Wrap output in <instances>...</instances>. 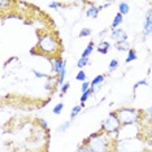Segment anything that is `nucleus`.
<instances>
[{
	"instance_id": "nucleus-1",
	"label": "nucleus",
	"mask_w": 152,
	"mask_h": 152,
	"mask_svg": "<svg viewBox=\"0 0 152 152\" xmlns=\"http://www.w3.org/2000/svg\"><path fill=\"white\" fill-rule=\"evenodd\" d=\"M87 147H90L94 152H117V147L113 139L109 137V134L94 133L83 142Z\"/></svg>"
},
{
	"instance_id": "nucleus-2",
	"label": "nucleus",
	"mask_w": 152,
	"mask_h": 152,
	"mask_svg": "<svg viewBox=\"0 0 152 152\" xmlns=\"http://www.w3.org/2000/svg\"><path fill=\"white\" fill-rule=\"evenodd\" d=\"M37 48L40 50V53L43 55H53L57 52L60 44H58L57 39H55L52 34H44L39 38V42L37 44Z\"/></svg>"
},
{
	"instance_id": "nucleus-3",
	"label": "nucleus",
	"mask_w": 152,
	"mask_h": 152,
	"mask_svg": "<svg viewBox=\"0 0 152 152\" xmlns=\"http://www.w3.org/2000/svg\"><path fill=\"white\" fill-rule=\"evenodd\" d=\"M117 116L121 121V126H127V125H134L138 124V121L140 118V113L139 110L134 109V108H121L118 110H116Z\"/></svg>"
},
{
	"instance_id": "nucleus-4",
	"label": "nucleus",
	"mask_w": 152,
	"mask_h": 152,
	"mask_svg": "<svg viewBox=\"0 0 152 152\" xmlns=\"http://www.w3.org/2000/svg\"><path fill=\"white\" fill-rule=\"evenodd\" d=\"M121 127V121L116 112H110L108 117L102 122V131L105 134H117Z\"/></svg>"
},
{
	"instance_id": "nucleus-5",
	"label": "nucleus",
	"mask_w": 152,
	"mask_h": 152,
	"mask_svg": "<svg viewBox=\"0 0 152 152\" xmlns=\"http://www.w3.org/2000/svg\"><path fill=\"white\" fill-rule=\"evenodd\" d=\"M143 34L144 37L152 35V8L148 9L146 13V18L143 22Z\"/></svg>"
},
{
	"instance_id": "nucleus-6",
	"label": "nucleus",
	"mask_w": 152,
	"mask_h": 152,
	"mask_svg": "<svg viewBox=\"0 0 152 152\" xmlns=\"http://www.w3.org/2000/svg\"><path fill=\"white\" fill-rule=\"evenodd\" d=\"M112 38L116 40V43L127 42V33L124 29H115L112 30Z\"/></svg>"
},
{
	"instance_id": "nucleus-7",
	"label": "nucleus",
	"mask_w": 152,
	"mask_h": 152,
	"mask_svg": "<svg viewBox=\"0 0 152 152\" xmlns=\"http://www.w3.org/2000/svg\"><path fill=\"white\" fill-rule=\"evenodd\" d=\"M51 63H52V72L55 74L60 75L61 69H63L65 61H63V58H61V57H55V58H52V61H51Z\"/></svg>"
},
{
	"instance_id": "nucleus-8",
	"label": "nucleus",
	"mask_w": 152,
	"mask_h": 152,
	"mask_svg": "<svg viewBox=\"0 0 152 152\" xmlns=\"http://www.w3.org/2000/svg\"><path fill=\"white\" fill-rule=\"evenodd\" d=\"M104 79L105 77L103 74H99V75H96V77L92 79L90 83H91V88H94V90H99L100 88V86L103 85V82H104Z\"/></svg>"
},
{
	"instance_id": "nucleus-9",
	"label": "nucleus",
	"mask_w": 152,
	"mask_h": 152,
	"mask_svg": "<svg viewBox=\"0 0 152 152\" xmlns=\"http://www.w3.org/2000/svg\"><path fill=\"white\" fill-rule=\"evenodd\" d=\"M100 11H102V8H98V7H95V5H91L87 11H86V16H87V17H92V18H96Z\"/></svg>"
},
{
	"instance_id": "nucleus-10",
	"label": "nucleus",
	"mask_w": 152,
	"mask_h": 152,
	"mask_svg": "<svg viewBox=\"0 0 152 152\" xmlns=\"http://www.w3.org/2000/svg\"><path fill=\"white\" fill-rule=\"evenodd\" d=\"M122 22H124V16L121 15V13H117V15L115 16V18H113L110 27H112L113 30H115V29H118V26H120Z\"/></svg>"
},
{
	"instance_id": "nucleus-11",
	"label": "nucleus",
	"mask_w": 152,
	"mask_h": 152,
	"mask_svg": "<svg viewBox=\"0 0 152 152\" xmlns=\"http://www.w3.org/2000/svg\"><path fill=\"white\" fill-rule=\"evenodd\" d=\"M110 48V44L108 42H102V43H99L98 44V47H96V51H98L99 53H103V55H105L107 52H108V50Z\"/></svg>"
},
{
	"instance_id": "nucleus-12",
	"label": "nucleus",
	"mask_w": 152,
	"mask_h": 152,
	"mask_svg": "<svg viewBox=\"0 0 152 152\" xmlns=\"http://www.w3.org/2000/svg\"><path fill=\"white\" fill-rule=\"evenodd\" d=\"M94 92H95V90L90 87L88 91H86V92H83V94L81 95V99H79V102H81V105H82V107L85 105V103L87 102V99H88V98H90V96H91L92 94H94Z\"/></svg>"
},
{
	"instance_id": "nucleus-13",
	"label": "nucleus",
	"mask_w": 152,
	"mask_h": 152,
	"mask_svg": "<svg viewBox=\"0 0 152 152\" xmlns=\"http://www.w3.org/2000/svg\"><path fill=\"white\" fill-rule=\"evenodd\" d=\"M94 48H95V46H94V42H90V43L87 44V47L85 48V51H83V52H82V57L88 58V56L92 53V51H94Z\"/></svg>"
},
{
	"instance_id": "nucleus-14",
	"label": "nucleus",
	"mask_w": 152,
	"mask_h": 152,
	"mask_svg": "<svg viewBox=\"0 0 152 152\" xmlns=\"http://www.w3.org/2000/svg\"><path fill=\"white\" fill-rule=\"evenodd\" d=\"M130 12V7L127 3H120L118 4V13H121L122 16H126Z\"/></svg>"
},
{
	"instance_id": "nucleus-15",
	"label": "nucleus",
	"mask_w": 152,
	"mask_h": 152,
	"mask_svg": "<svg viewBox=\"0 0 152 152\" xmlns=\"http://www.w3.org/2000/svg\"><path fill=\"white\" fill-rule=\"evenodd\" d=\"M134 60H137V52L133 50V48H130V50L127 51V57H126L125 63L129 64V63H131V61H134Z\"/></svg>"
},
{
	"instance_id": "nucleus-16",
	"label": "nucleus",
	"mask_w": 152,
	"mask_h": 152,
	"mask_svg": "<svg viewBox=\"0 0 152 152\" xmlns=\"http://www.w3.org/2000/svg\"><path fill=\"white\" fill-rule=\"evenodd\" d=\"M116 48L118 51H129L130 46L127 42H118V43H116Z\"/></svg>"
},
{
	"instance_id": "nucleus-17",
	"label": "nucleus",
	"mask_w": 152,
	"mask_h": 152,
	"mask_svg": "<svg viewBox=\"0 0 152 152\" xmlns=\"http://www.w3.org/2000/svg\"><path fill=\"white\" fill-rule=\"evenodd\" d=\"M81 109H82V105H75V107H73V109H72V113H70V120H74L75 117H77L79 113H81Z\"/></svg>"
},
{
	"instance_id": "nucleus-18",
	"label": "nucleus",
	"mask_w": 152,
	"mask_h": 152,
	"mask_svg": "<svg viewBox=\"0 0 152 152\" xmlns=\"http://www.w3.org/2000/svg\"><path fill=\"white\" fill-rule=\"evenodd\" d=\"M70 125H72L70 121H66V122H64L63 125L58 126L56 131H57V133H65V131H66V130L69 129V127H70Z\"/></svg>"
},
{
	"instance_id": "nucleus-19",
	"label": "nucleus",
	"mask_w": 152,
	"mask_h": 152,
	"mask_svg": "<svg viewBox=\"0 0 152 152\" xmlns=\"http://www.w3.org/2000/svg\"><path fill=\"white\" fill-rule=\"evenodd\" d=\"M63 109H64V103H57V104L53 107L52 112L55 113V115H60L61 110H63Z\"/></svg>"
},
{
	"instance_id": "nucleus-20",
	"label": "nucleus",
	"mask_w": 152,
	"mask_h": 152,
	"mask_svg": "<svg viewBox=\"0 0 152 152\" xmlns=\"http://www.w3.org/2000/svg\"><path fill=\"white\" fill-rule=\"evenodd\" d=\"M75 79L83 83V82H86V73H85L83 70H79L78 73H77V75H75Z\"/></svg>"
},
{
	"instance_id": "nucleus-21",
	"label": "nucleus",
	"mask_w": 152,
	"mask_h": 152,
	"mask_svg": "<svg viewBox=\"0 0 152 152\" xmlns=\"http://www.w3.org/2000/svg\"><path fill=\"white\" fill-rule=\"evenodd\" d=\"M87 64H88V58L81 57V58H79V60H78V63H77V66H78V68L82 70V69H83V66H86V65H87Z\"/></svg>"
},
{
	"instance_id": "nucleus-22",
	"label": "nucleus",
	"mask_w": 152,
	"mask_h": 152,
	"mask_svg": "<svg viewBox=\"0 0 152 152\" xmlns=\"http://www.w3.org/2000/svg\"><path fill=\"white\" fill-rule=\"evenodd\" d=\"M90 35H91V30L87 29V27L82 29L81 31H79V38H85V37H90Z\"/></svg>"
},
{
	"instance_id": "nucleus-23",
	"label": "nucleus",
	"mask_w": 152,
	"mask_h": 152,
	"mask_svg": "<svg viewBox=\"0 0 152 152\" xmlns=\"http://www.w3.org/2000/svg\"><path fill=\"white\" fill-rule=\"evenodd\" d=\"M117 66H118V60H117V58H113V60H110V63H109V70H115V69H117Z\"/></svg>"
},
{
	"instance_id": "nucleus-24",
	"label": "nucleus",
	"mask_w": 152,
	"mask_h": 152,
	"mask_svg": "<svg viewBox=\"0 0 152 152\" xmlns=\"http://www.w3.org/2000/svg\"><path fill=\"white\" fill-rule=\"evenodd\" d=\"M139 86H148V82H147V79H140V81H138L135 85H134V87L133 90H137Z\"/></svg>"
},
{
	"instance_id": "nucleus-25",
	"label": "nucleus",
	"mask_w": 152,
	"mask_h": 152,
	"mask_svg": "<svg viewBox=\"0 0 152 152\" xmlns=\"http://www.w3.org/2000/svg\"><path fill=\"white\" fill-rule=\"evenodd\" d=\"M33 74L34 75H35V77L37 78H50V77H48V75L47 74H44V73H40V72H38V70H35V69H33Z\"/></svg>"
},
{
	"instance_id": "nucleus-26",
	"label": "nucleus",
	"mask_w": 152,
	"mask_h": 152,
	"mask_svg": "<svg viewBox=\"0 0 152 152\" xmlns=\"http://www.w3.org/2000/svg\"><path fill=\"white\" fill-rule=\"evenodd\" d=\"M90 87H91V83H90V82H83V83H82V87H81V92L83 94V92L88 91Z\"/></svg>"
},
{
	"instance_id": "nucleus-27",
	"label": "nucleus",
	"mask_w": 152,
	"mask_h": 152,
	"mask_svg": "<svg viewBox=\"0 0 152 152\" xmlns=\"http://www.w3.org/2000/svg\"><path fill=\"white\" fill-rule=\"evenodd\" d=\"M77 152H94V151H92L90 147L86 146V144H82V146L78 147V151Z\"/></svg>"
},
{
	"instance_id": "nucleus-28",
	"label": "nucleus",
	"mask_w": 152,
	"mask_h": 152,
	"mask_svg": "<svg viewBox=\"0 0 152 152\" xmlns=\"http://www.w3.org/2000/svg\"><path fill=\"white\" fill-rule=\"evenodd\" d=\"M69 87H70V82H65V83L61 86V94H65L69 90Z\"/></svg>"
},
{
	"instance_id": "nucleus-29",
	"label": "nucleus",
	"mask_w": 152,
	"mask_h": 152,
	"mask_svg": "<svg viewBox=\"0 0 152 152\" xmlns=\"http://www.w3.org/2000/svg\"><path fill=\"white\" fill-rule=\"evenodd\" d=\"M60 5H61V3H58V1H51L50 4H48V7H50V8H52V9L58 8Z\"/></svg>"
},
{
	"instance_id": "nucleus-30",
	"label": "nucleus",
	"mask_w": 152,
	"mask_h": 152,
	"mask_svg": "<svg viewBox=\"0 0 152 152\" xmlns=\"http://www.w3.org/2000/svg\"><path fill=\"white\" fill-rule=\"evenodd\" d=\"M146 115H147V116H150V117H152V105L150 107V108H147V109H146Z\"/></svg>"
},
{
	"instance_id": "nucleus-31",
	"label": "nucleus",
	"mask_w": 152,
	"mask_h": 152,
	"mask_svg": "<svg viewBox=\"0 0 152 152\" xmlns=\"http://www.w3.org/2000/svg\"><path fill=\"white\" fill-rule=\"evenodd\" d=\"M39 122L42 124V126L44 127V129H47V127H48V126H47V122H46V121H44L43 118H40V120H39Z\"/></svg>"
}]
</instances>
